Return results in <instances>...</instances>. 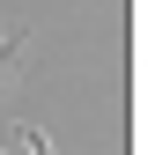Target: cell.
<instances>
[{
	"label": "cell",
	"instance_id": "1",
	"mask_svg": "<svg viewBox=\"0 0 155 155\" xmlns=\"http://www.w3.org/2000/svg\"><path fill=\"white\" fill-rule=\"evenodd\" d=\"M15 74H22V30H8V37H0V89H8Z\"/></svg>",
	"mask_w": 155,
	"mask_h": 155
},
{
	"label": "cell",
	"instance_id": "2",
	"mask_svg": "<svg viewBox=\"0 0 155 155\" xmlns=\"http://www.w3.org/2000/svg\"><path fill=\"white\" fill-rule=\"evenodd\" d=\"M15 148H30V155H59V148H52V140H45V133H37V126H30V118H22V126H15Z\"/></svg>",
	"mask_w": 155,
	"mask_h": 155
}]
</instances>
